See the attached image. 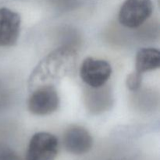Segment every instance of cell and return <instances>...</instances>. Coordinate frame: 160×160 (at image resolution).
<instances>
[{"mask_svg":"<svg viewBox=\"0 0 160 160\" xmlns=\"http://www.w3.org/2000/svg\"><path fill=\"white\" fill-rule=\"evenodd\" d=\"M76 62L77 52L73 48L66 46L56 48L34 68L29 79L30 85L38 88L61 79L73 70Z\"/></svg>","mask_w":160,"mask_h":160,"instance_id":"cell-1","label":"cell"},{"mask_svg":"<svg viewBox=\"0 0 160 160\" xmlns=\"http://www.w3.org/2000/svg\"><path fill=\"white\" fill-rule=\"evenodd\" d=\"M59 149V140L48 132L34 134L30 140L26 160H55Z\"/></svg>","mask_w":160,"mask_h":160,"instance_id":"cell-2","label":"cell"},{"mask_svg":"<svg viewBox=\"0 0 160 160\" xmlns=\"http://www.w3.org/2000/svg\"><path fill=\"white\" fill-rule=\"evenodd\" d=\"M152 9V0H125L119 12V21L126 28H138L148 20Z\"/></svg>","mask_w":160,"mask_h":160,"instance_id":"cell-3","label":"cell"},{"mask_svg":"<svg viewBox=\"0 0 160 160\" xmlns=\"http://www.w3.org/2000/svg\"><path fill=\"white\" fill-rule=\"evenodd\" d=\"M59 105V98L53 85L36 88L28 99V109L37 116H45L54 112Z\"/></svg>","mask_w":160,"mask_h":160,"instance_id":"cell-4","label":"cell"},{"mask_svg":"<svg viewBox=\"0 0 160 160\" xmlns=\"http://www.w3.org/2000/svg\"><path fill=\"white\" fill-rule=\"evenodd\" d=\"M112 74V67L104 59L88 57L83 61L80 69L82 81L90 88L106 85Z\"/></svg>","mask_w":160,"mask_h":160,"instance_id":"cell-5","label":"cell"},{"mask_svg":"<svg viewBox=\"0 0 160 160\" xmlns=\"http://www.w3.org/2000/svg\"><path fill=\"white\" fill-rule=\"evenodd\" d=\"M21 19L17 12L0 8V46L9 47L15 45L20 32Z\"/></svg>","mask_w":160,"mask_h":160,"instance_id":"cell-6","label":"cell"},{"mask_svg":"<svg viewBox=\"0 0 160 160\" xmlns=\"http://www.w3.org/2000/svg\"><path fill=\"white\" fill-rule=\"evenodd\" d=\"M62 143L68 152L83 155L92 149L93 139L90 133L83 127L72 126L64 133Z\"/></svg>","mask_w":160,"mask_h":160,"instance_id":"cell-7","label":"cell"},{"mask_svg":"<svg viewBox=\"0 0 160 160\" xmlns=\"http://www.w3.org/2000/svg\"><path fill=\"white\" fill-rule=\"evenodd\" d=\"M160 67V52L157 48H142L136 55V71L144 73L159 69Z\"/></svg>","mask_w":160,"mask_h":160,"instance_id":"cell-8","label":"cell"},{"mask_svg":"<svg viewBox=\"0 0 160 160\" xmlns=\"http://www.w3.org/2000/svg\"><path fill=\"white\" fill-rule=\"evenodd\" d=\"M142 82V74L134 70L128 74L126 80V85L131 91H136L141 87Z\"/></svg>","mask_w":160,"mask_h":160,"instance_id":"cell-9","label":"cell"},{"mask_svg":"<svg viewBox=\"0 0 160 160\" xmlns=\"http://www.w3.org/2000/svg\"><path fill=\"white\" fill-rule=\"evenodd\" d=\"M0 160H23L21 156L6 145H0Z\"/></svg>","mask_w":160,"mask_h":160,"instance_id":"cell-10","label":"cell"}]
</instances>
